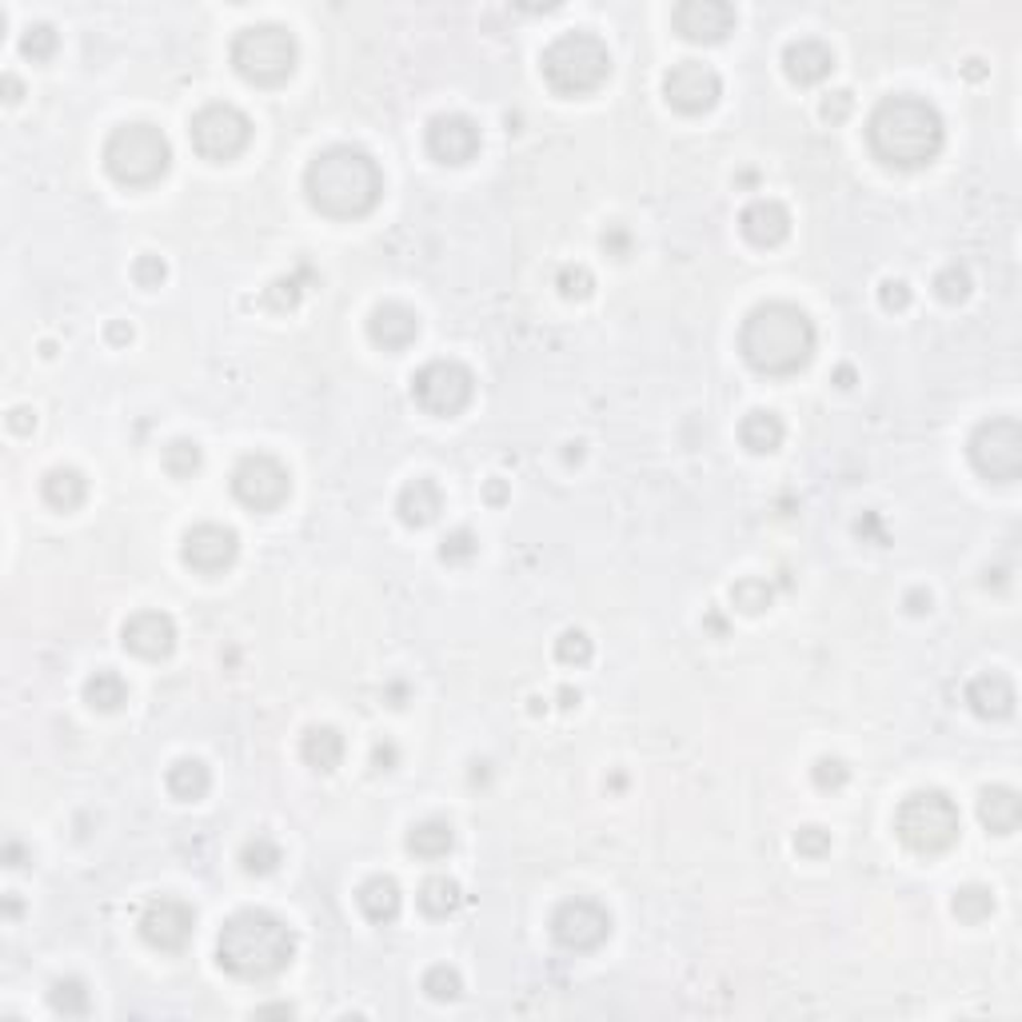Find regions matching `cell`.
Here are the masks:
<instances>
[{
  "mask_svg": "<svg viewBox=\"0 0 1022 1022\" xmlns=\"http://www.w3.org/2000/svg\"><path fill=\"white\" fill-rule=\"evenodd\" d=\"M739 232H743L747 244H755V249H779L791 236V212L779 200L759 196L739 212Z\"/></svg>",
  "mask_w": 1022,
  "mask_h": 1022,
  "instance_id": "cell-20",
  "label": "cell"
},
{
  "mask_svg": "<svg viewBox=\"0 0 1022 1022\" xmlns=\"http://www.w3.org/2000/svg\"><path fill=\"white\" fill-rule=\"evenodd\" d=\"M556 289L564 300H587L596 292V276H591V269H584V264H564L556 276Z\"/></svg>",
  "mask_w": 1022,
  "mask_h": 1022,
  "instance_id": "cell-42",
  "label": "cell"
},
{
  "mask_svg": "<svg viewBox=\"0 0 1022 1022\" xmlns=\"http://www.w3.org/2000/svg\"><path fill=\"white\" fill-rule=\"evenodd\" d=\"M539 69L556 97H587V92L604 89L611 77V52L596 32L576 29L547 44Z\"/></svg>",
  "mask_w": 1022,
  "mask_h": 1022,
  "instance_id": "cell-5",
  "label": "cell"
},
{
  "mask_svg": "<svg viewBox=\"0 0 1022 1022\" xmlns=\"http://www.w3.org/2000/svg\"><path fill=\"white\" fill-rule=\"evenodd\" d=\"M280 863H284V851L272 843L269 834H256V839H249V843H244V851H240V867H244L249 874H272Z\"/></svg>",
  "mask_w": 1022,
  "mask_h": 1022,
  "instance_id": "cell-37",
  "label": "cell"
},
{
  "mask_svg": "<svg viewBox=\"0 0 1022 1022\" xmlns=\"http://www.w3.org/2000/svg\"><path fill=\"white\" fill-rule=\"evenodd\" d=\"M396 512L407 527H427V524H436L439 512H444V496H439V487L432 484V479L419 476V479H412V484H404V492H399V499H396Z\"/></svg>",
  "mask_w": 1022,
  "mask_h": 1022,
  "instance_id": "cell-25",
  "label": "cell"
},
{
  "mask_svg": "<svg viewBox=\"0 0 1022 1022\" xmlns=\"http://www.w3.org/2000/svg\"><path fill=\"white\" fill-rule=\"evenodd\" d=\"M783 436L787 427L783 419L775 416V412H747L743 424H739V444L751 452V456H771V452H779L783 447Z\"/></svg>",
  "mask_w": 1022,
  "mask_h": 1022,
  "instance_id": "cell-27",
  "label": "cell"
},
{
  "mask_svg": "<svg viewBox=\"0 0 1022 1022\" xmlns=\"http://www.w3.org/2000/svg\"><path fill=\"white\" fill-rule=\"evenodd\" d=\"M664 97H667V104L676 112H684V117H704V112H711L715 104H719V97H724V80H719V72H715L711 64H704V60H679V64H671L664 77Z\"/></svg>",
  "mask_w": 1022,
  "mask_h": 1022,
  "instance_id": "cell-13",
  "label": "cell"
},
{
  "mask_svg": "<svg viewBox=\"0 0 1022 1022\" xmlns=\"http://www.w3.org/2000/svg\"><path fill=\"white\" fill-rule=\"evenodd\" d=\"M604 249L611 252L616 260H624L627 252H631V236H627V229L624 224H611V229L604 232Z\"/></svg>",
  "mask_w": 1022,
  "mask_h": 1022,
  "instance_id": "cell-51",
  "label": "cell"
},
{
  "mask_svg": "<svg viewBox=\"0 0 1022 1022\" xmlns=\"http://www.w3.org/2000/svg\"><path fill=\"white\" fill-rule=\"evenodd\" d=\"M671 24L691 44H719L735 29V4H727V0H684L671 9Z\"/></svg>",
  "mask_w": 1022,
  "mask_h": 1022,
  "instance_id": "cell-17",
  "label": "cell"
},
{
  "mask_svg": "<svg viewBox=\"0 0 1022 1022\" xmlns=\"http://www.w3.org/2000/svg\"><path fill=\"white\" fill-rule=\"evenodd\" d=\"M867 140L871 152L891 169H923L943 152L947 124L931 100L899 92L883 97L867 120Z\"/></svg>",
  "mask_w": 1022,
  "mask_h": 1022,
  "instance_id": "cell-2",
  "label": "cell"
},
{
  "mask_svg": "<svg viewBox=\"0 0 1022 1022\" xmlns=\"http://www.w3.org/2000/svg\"><path fill=\"white\" fill-rule=\"evenodd\" d=\"M308 204L328 220H360L384 196V172L372 152L356 144H332L304 172Z\"/></svg>",
  "mask_w": 1022,
  "mask_h": 1022,
  "instance_id": "cell-1",
  "label": "cell"
},
{
  "mask_svg": "<svg viewBox=\"0 0 1022 1022\" xmlns=\"http://www.w3.org/2000/svg\"><path fill=\"white\" fill-rule=\"evenodd\" d=\"M164 276H169V264H164L160 256H152V252L132 264V280H136L140 289H160V280Z\"/></svg>",
  "mask_w": 1022,
  "mask_h": 1022,
  "instance_id": "cell-49",
  "label": "cell"
},
{
  "mask_svg": "<svg viewBox=\"0 0 1022 1022\" xmlns=\"http://www.w3.org/2000/svg\"><path fill=\"white\" fill-rule=\"evenodd\" d=\"M300 755H304V763H308L312 771H320V775L336 771V767L344 763V735H340L336 727H308L304 739H300Z\"/></svg>",
  "mask_w": 1022,
  "mask_h": 1022,
  "instance_id": "cell-28",
  "label": "cell"
},
{
  "mask_svg": "<svg viewBox=\"0 0 1022 1022\" xmlns=\"http://www.w3.org/2000/svg\"><path fill=\"white\" fill-rule=\"evenodd\" d=\"M300 296H304V289H300V280H296V276H280L276 284H272V289L264 292V304H269V308H276V312H284V308H296Z\"/></svg>",
  "mask_w": 1022,
  "mask_h": 1022,
  "instance_id": "cell-46",
  "label": "cell"
},
{
  "mask_svg": "<svg viewBox=\"0 0 1022 1022\" xmlns=\"http://www.w3.org/2000/svg\"><path fill=\"white\" fill-rule=\"evenodd\" d=\"M109 340H112V344H129V340H132V328H129V324H112V328H109Z\"/></svg>",
  "mask_w": 1022,
  "mask_h": 1022,
  "instance_id": "cell-58",
  "label": "cell"
},
{
  "mask_svg": "<svg viewBox=\"0 0 1022 1022\" xmlns=\"http://www.w3.org/2000/svg\"><path fill=\"white\" fill-rule=\"evenodd\" d=\"M484 496H487V504H504V499H507V484H504V479H492V484L484 487Z\"/></svg>",
  "mask_w": 1022,
  "mask_h": 1022,
  "instance_id": "cell-57",
  "label": "cell"
},
{
  "mask_svg": "<svg viewBox=\"0 0 1022 1022\" xmlns=\"http://www.w3.org/2000/svg\"><path fill=\"white\" fill-rule=\"evenodd\" d=\"M200 464H204V452H200L196 439H172L169 447H164V472L176 479H192L200 472Z\"/></svg>",
  "mask_w": 1022,
  "mask_h": 1022,
  "instance_id": "cell-38",
  "label": "cell"
},
{
  "mask_svg": "<svg viewBox=\"0 0 1022 1022\" xmlns=\"http://www.w3.org/2000/svg\"><path fill=\"white\" fill-rule=\"evenodd\" d=\"M0 84H4V100H9V104H17L20 92H24V84H20V80L12 77V72H4V77H0Z\"/></svg>",
  "mask_w": 1022,
  "mask_h": 1022,
  "instance_id": "cell-55",
  "label": "cell"
},
{
  "mask_svg": "<svg viewBox=\"0 0 1022 1022\" xmlns=\"http://www.w3.org/2000/svg\"><path fill=\"white\" fill-rule=\"evenodd\" d=\"M847 779H851V767H847L843 759H834V755H823V759L811 767V783L819 787V791H839V787H847Z\"/></svg>",
  "mask_w": 1022,
  "mask_h": 1022,
  "instance_id": "cell-45",
  "label": "cell"
},
{
  "mask_svg": "<svg viewBox=\"0 0 1022 1022\" xmlns=\"http://www.w3.org/2000/svg\"><path fill=\"white\" fill-rule=\"evenodd\" d=\"M4 914H9V919H17V914H20V899H9V903H4Z\"/></svg>",
  "mask_w": 1022,
  "mask_h": 1022,
  "instance_id": "cell-62",
  "label": "cell"
},
{
  "mask_svg": "<svg viewBox=\"0 0 1022 1022\" xmlns=\"http://www.w3.org/2000/svg\"><path fill=\"white\" fill-rule=\"evenodd\" d=\"M427 152L439 164H467L476 160L479 152V124L472 117H459V112H444L427 124Z\"/></svg>",
  "mask_w": 1022,
  "mask_h": 1022,
  "instance_id": "cell-18",
  "label": "cell"
},
{
  "mask_svg": "<svg viewBox=\"0 0 1022 1022\" xmlns=\"http://www.w3.org/2000/svg\"><path fill=\"white\" fill-rule=\"evenodd\" d=\"M232 496L249 507V512L269 516V512H276V507L289 504V496H292V472L280 464L276 456H269V452L244 456L236 467H232Z\"/></svg>",
  "mask_w": 1022,
  "mask_h": 1022,
  "instance_id": "cell-12",
  "label": "cell"
},
{
  "mask_svg": "<svg viewBox=\"0 0 1022 1022\" xmlns=\"http://www.w3.org/2000/svg\"><path fill=\"white\" fill-rule=\"evenodd\" d=\"M300 44L284 24H249L232 40V69L256 84V89H276L296 72Z\"/></svg>",
  "mask_w": 1022,
  "mask_h": 1022,
  "instance_id": "cell-8",
  "label": "cell"
},
{
  "mask_svg": "<svg viewBox=\"0 0 1022 1022\" xmlns=\"http://www.w3.org/2000/svg\"><path fill=\"white\" fill-rule=\"evenodd\" d=\"M731 604L739 607L743 616H759V611H767V607L775 604V584L759 576L739 579V584L731 587Z\"/></svg>",
  "mask_w": 1022,
  "mask_h": 1022,
  "instance_id": "cell-35",
  "label": "cell"
},
{
  "mask_svg": "<svg viewBox=\"0 0 1022 1022\" xmlns=\"http://www.w3.org/2000/svg\"><path fill=\"white\" fill-rule=\"evenodd\" d=\"M879 304H883V312L911 308V289H907V280H883V284H879Z\"/></svg>",
  "mask_w": 1022,
  "mask_h": 1022,
  "instance_id": "cell-50",
  "label": "cell"
},
{
  "mask_svg": "<svg viewBox=\"0 0 1022 1022\" xmlns=\"http://www.w3.org/2000/svg\"><path fill=\"white\" fill-rule=\"evenodd\" d=\"M372 763H376V771H392V763H396V747H392V743H376V751H372Z\"/></svg>",
  "mask_w": 1022,
  "mask_h": 1022,
  "instance_id": "cell-54",
  "label": "cell"
},
{
  "mask_svg": "<svg viewBox=\"0 0 1022 1022\" xmlns=\"http://www.w3.org/2000/svg\"><path fill=\"white\" fill-rule=\"evenodd\" d=\"M851 109H854V97L847 89H834L819 100V117H823L827 124H843V120L851 117Z\"/></svg>",
  "mask_w": 1022,
  "mask_h": 1022,
  "instance_id": "cell-48",
  "label": "cell"
},
{
  "mask_svg": "<svg viewBox=\"0 0 1022 1022\" xmlns=\"http://www.w3.org/2000/svg\"><path fill=\"white\" fill-rule=\"evenodd\" d=\"M20 854H24V851H20L17 843H12L9 851H4V859H9V867H20Z\"/></svg>",
  "mask_w": 1022,
  "mask_h": 1022,
  "instance_id": "cell-60",
  "label": "cell"
},
{
  "mask_svg": "<svg viewBox=\"0 0 1022 1022\" xmlns=\"http://www.w3.org/2000/svg\"><path fill=\"white\" fill-rule=\"evenodd\" d=\"M180 556L196 576H220V571H229L236 564L240 536L224 524H196L180 544Z\"/></svg>",
  "mask_w": 1022,
  "mask_h": 1022,
  "instance_id": "cell-16",
  "label": "cell"
},
{
  "mask_svg": "<svg viewBox=\"0 0 1022 1022\" xmlns=\"http://www.w3.org/2000/svg\"><path fill=\"white\" fill-rule=\"evenodd\" d=\"M739 352L759 376H795L814 356V324L799 304L767 300L747 312Z\"/></svg>",
  "mask_w": 1022,
  "mask_h": 1022,
  "instance_id": "cell-3",
  "label": "cell"
},
{
  "mask_svg": "<svg viewBox=\"0 0 1022 1022\" xmlns=\"http://www.w3.org/2000/svg\"><path fill=\"white\" fill-rule=\"evenodd\" d=\"M607 934H611V914L596 899H567L552 914V939L571 954L596 951L607 943Z\"/></svg>",
  "mask_w": 1022,
  "mask_h": 1022,
  "instance_id": "cell-14",
  "label": "cell"
},
{
  "mask_svg": "<svg viewBox=\"0 0 1022 1022\" xmlns=\"http://www.w3.org/2000/svg\"><path fill=\"white\" fill-rule=\"evenodd\" d=\"M9 427L17 432V436H24V432H32V427H37V412H32V407H12V412H9Z\"/></svg>",
  "mask_w": 1022,
  "mask_h": 1022,
  "instance_id": "cell-53",
  "label": "cell"
},
{
  "mask_svg": "<svg viewBox=\"0 0 1022 1022\" xmlns=\"http://www.w3.org/2000/svg\"><path fill=\"white\" fill-rule=\"evenodd\" d=\"M472 392H476V376L459 360H432L412 376V396L436 419L459 416L472 404Z\"/></svg>",
  "mask_w": 1022,
  "mask_h": 1022,
  "instance_id": "cell-10",
  "label": "cell"
},
{
  "mask_svg": "<svg viewBox=\"0 0 1022 1022\" xmlns=\"http://www.w3.org/2000/svg\"><path fill=\"white\" fill-rule=\"evenodd\" d=\"M971 464L991 484H1014L1022 476V424L1011 416H994L974 427Z\"/></svg>",
  "mask_w": 1022,
  "mask_h": 1022,
  "instance_id": "cell-9",
  "label": "cell"
},
{
  "mask_svg": "<svg viewBox=\"0 0 1022 1022\" xmlns=\"http://www.w3.org/2000/svg\"><path fill=\"white\" fill-rule=\"evenodd\" d=\"M795 851L803 854V859H823V854H831V831H823V827H803V831L795 834Z\"/></svg>",
  "mask_w": 1022,
  "mask_h": 1022,
  "instance_id": "cell-47",
  "label": "cell"
},
{
  "mask_svg": "<svg viewBox=\"0 0 1022 1022\" xmlns=\"http://www.w3.org/2000/svg\"><path fill=\"white\" fill-rule=\"evenodd\" d=\"M894 834L914 854H943L963 834V814L947 791H914L894 811Z\"/></svg>",
  "mask_w": 1022,
  "mask_h": 1022,
  "instance_id": "cell-7",
  "label": "cell"
},
{
  "mask_svg": "<svg viewBox=\"0 0 1022 1022\" xmlns=\"http://www.w3.org/2000/svg\"><path fill=\"white\" fill-rule=\"evenodd\" d=\"M212 787V771L200 759H176V763L169 767V791L172 799H180V803H196V799H204Z\"/></svg>",
  "mask_w": 1022,
  "mask_h": 1022,
  "instance_id": "cell-31",
  "label": "cell"
},
{
  "mask_svg": "<svg viewBox=\"0 0 1022 1022\" xmlns=\"http://www.w3.org/2000/svg\"><path fill=\"white\" fill-rule=\"evenodd\" d=\"M196 931V911H192L184 899H172V894H160L144 907L140 914V939L152 947V951H184Z\"/></svg>",
  "mask_w": 1022,
  "mask_h": 1022,
  "instance_id": "cell-15",
  "label": "cell"
},
{
  "mask_svg": "<svg viewBox=\"0 0 1022 1022\" xmlns=\"http://www.w3.org/2000/svg\"><path fill=\"white\" fill-rule=\"evenodd\" d=\"M296 959V931L272 911H236L224 919L216 939V963L244 983H264L289 971Z\"/></svg>",
  "mask_w": 1022,
  "mask_h": 1022,
  "instance_id": "cell-4",
  "label": "cell"
},
{
  "mask_svg": "<svg viewBox=\"0 0 1022 1022\" xmlns=\"http://www.w3.org/2000/svg\"><path fill=\"white\" fill-rule=\"evenodd\" d=\"M967 77H971V80L983 77V69H979V60H971V64H967Z\"/></svg>",
  "mask_w": 1022,
  "mask_h": 1022,
  "instance_id": "cell-63",
  "label": "cell"
},
{
  "mask_svg": "<svg viewBox=\"0 0 1022 1022\" xmlns=\"http://www.w3.org/2000/svg\"><path fill=\"white\" fill-rule=\"evenodd\" d=\"M452 847H456V827L447 823V819H424V823H416L407 831V851L416 854V859H427V863L444 859Z\"/></svg>",
  "mask_w": 1022,
  "mask_h": 1022,
  "instance_id": "cell-30",
  "label": "cell"
},
{
  "mask_svg": "<svg viewBox=\"0 0 1022 1022\" xmlns=\"http://www.w3.org/2000/svg\"><path fill=\"white\" fill-rule=\"evenodd\" d=\"M584 459V452H579V444H567V464H579Z\"/></svg>",
  "mask_w": 1022,
  "mask_h": 1022,
  "instance_id": "cell-61",
  "label": "cell"
},
{
  "mask_svg": "<svg viewBox=\"0 0 1022 1022\" xmlns=\"http://www.w3.org/2000/svg\"><path fill=\"white\" fill-rule=\"evenodd\" d=\"M49 1003L57 1014H64V1019H80V1014H89L92 999H89V986L80 983V979H57L49 991Z\"/></svg>",
  "mask_w": 1022,
  "mask_h": 1022,
  "instance_id": "cell-36",
  "label": "cell"
},
{
  "mask_svg": "<svg viewBox=\"0 0 1022 1022\" xmlns=\"http://www.w3.org/2000/svg\"><path fill=\"white\" fill-rule=\"evenodd\" d=\"M367 336H372L376 347H384V352H404V347L416 344L419 316L407 308V304L387 300V304H380V308L367 316Z\"/></svg>",
  "mask_w": 1022,
  "mask_h": 1022,
  "instance_id": "cell-21",
  "label": "cell"
},
{
  "mask_svg": "<svg viewBox=\"0 0 1022 1022\" xmlns=\"http://www.w3.org/2000/svg\"><path fill=\"white\" fill-rule=\"evenodd\" d=\"M934 296L943 300V304H963V300L971 296V272H967L963 264H947V269L934 276Z\"/></svg>",
  "mask_w": 1022,
  "mask_h": 1022,
  "instance_id": "cell-40",
  "label": "cell"
},
{
  "mask_svg": "<svg viewBox=\"0 0 1022 1022\" xmlns=\"http://www.w3.org/2000/svg\"><path fill=\"white\" fill-rule=\"evenodd\" d=\"M951 911L959 914V923H986L994 914V891L983 883H967L954 891Z\"/></svg>",
  "mask_w": 1022,
  "mask_h": 1022,
  "instance_id": "cell-34",
  "label": "cell"
},
{
  "mask_svg": "<svg viewBox=\"0 0 1022 1022\" xmlns=\"http://www.w3.org/2000/svg\"><path fill=\"white\" fill-rule=\"evenodd\" d=\"M416 899H419V911L432 914V919H447V914H456L459 903H464L459 883L456 879H447V874H432V879H424Z\"/></svg>",
  "mask_w": 1022,
  "mask_h": 1022,
  "instance_id": "cell-32",
  "label": "cell"
},
{
  "mask_svg": "<svg viewBox=\"0 0 1022 1022\" xmlns=\"http://www.w3.org/2000/svg\"><path fill=\"white\" fill-rule=\"evenodd\" d=\"M967 707L979 719H1006L1014 711V684L1003 671H986L967 684Z\"/></svg>",
  "mask_w": 1022,
  "mask_h": 1022,
  "instance_id": "cell-23",
  "label": "cell"
},
{
  "mask_svg": "<svg viewBox=\"0 0 1022 1022\" xmlns=\"http://www.w3.org/2000/svg\"><path fill=\"white\" fill-rule=\"evenodd\" d=\"M292 1014L296 1011H292L289 1003H272V1006H260L256 1019H292Z\"/></svg>",
  "mask_w": 1022,
  "mask_h": 1022,
  "instance_id": "cell-56",
  "label": "cell"
},
{
  "mask_svg": "<svg viewBox=\"0 0 1022 1022\" xmlns=\"http://www.w3.org/2000/svg\"><path fill=\"white\" fill-rule=\"evenodd\" d=\"M40 496L57 512H77L89 496V479L80 476L77 467H52L49 476L40 479Z\"/></svg>",
  "mask_w": 1022,
  "mask_h": 1022,
  "instance_id": "cell-29",
  "label": "cell"
},
{
  "mask_svg": "<svg viewBox=\"0 0 1022 1022\" xmlns=\"http://www.w3.org/2000/svg\"><path fill=\"white\" fill-rule=\"evenodd\" d=\"M57 44H60V37H57V29H52L49 20L32 24V29L20 37V52H24L29 60H49L52 52H57Z\"/></svg>",
  "mask_w": 1022,
  "mask_h": 1022,
  "instance_id": "cell-43",
  "label": "cell"
},
{
  "mask_svg": "<svg viewBox=\"0 0 1022 1022\" xmlns=\"http://www.w3.org/2000/svg\"><path fill=\"white\" fill-rule=\"evenodd\" d=\"M424 991L427 999H436V1003H452V999H459V991H464V983H459V971L456 967H427L424 971Z\"/></svg>",
  "mask_w": 1022,
  "mask_h": 1022,
  "instance_id": "cell-39",
  "label": "cell"
},
{
  "mask_svg": "<svg viewBox=\"0 0 1022 1022\" xmlns=\"http://www.w3.org/2000/svg\"><path fill=\"white\" fill-rule=\"evenodd\" d=\"M479 552V539L472 527H456V532H447L444 544H439V559L444 564H467V559Z\"/></svg>",
  "mask_w": 1022,
  "mask_h": 1022,
  "instance_id": "cell-44",
  "label": "cell"
},
{
  "mask_svg": "<svg viewBox=\"0 0 1022 1022\" xmlns=\"http://www.w3.org/2000/svg\"><path fill=\"white\" fill-rule=\"evenodd\" d=\"M591 656H596V647H591L587 631H579V627H571V631H564V636L556 639V659L564 667H584V664H591Z\"/></svg>",
  "mask_w": 1022,
  "mask_h": 1022,
  "instance_id": "cell-41",
  "label": "cell"
},
{
  "mask_svg": "<svg viewBox=\"0 0 1022 1022\" xmlns=\"http://www.w3.org/2000/svg\"><path fill=\"white\" fill-rule=\"evenodd\" d=\"M124 647L140 659H169L176 651V624L169 611H136L120 631Z\"/></svg>",
  "mask_w": 1022,
  "mask_h": 1022,
  "instance_id": "cell-19",
  "label": "cell"
},
{
  "mask_svg": "<svg viewBox=\"0 0 1022 1022\" xmlns=\"http://www.w3.org/2000/svg\"><path fill=\"white\" fill-rule=\"evenodd\" d=\"M172 169V144L156 124H120L104 140V172L120 189H149Z\"/></svg>",
  "mask_w": 1022,
  "mask_h": 1022,
  "instance_id": "cell-6",
  "label": "cell"
},
{
  "mask_svg": "<svg viewBox=\"0 0 1022 1022\" xmlns=\"http://www.w3.org/2000/svg\"><path fill=\"white\" fill-rule=\"evenodd\" d=\"M931 604H934V599H931V591H927V587H911V591L903 596V607L911 611V616H927V611H931Z\"/></svg>",
  "mask_w": 1022,
  "mask_h": 1022,
  "instance_id": "cell-52",
  "label": "cell"
},
{
  "mask_svg": "<svg viewBox=\"0 0 1022 1022\" xmlns=\"http://www.w3.org/2000/svg\"><path fill=\"white\" fill-rule=\"evenodd\" d=\"M192 149L212 164H229L240 152L249 149L252 140V120L236 109V104H209L200 109L189 124Z\"/></svg>",
  "mask_w": 1022,
  "mask_h": 1022,
  "instance_id": "cell-11",
  "label": "cell"
},
{
  "mask_svg": "<svg viewBox=\"0 0 1022 1022\" xmlns=\"http://www.w3.org/2000/svg\"><path fill=\"white\" fill-rule=\"evenodd\" d=\"M979 819L991 834H1011L1022 823V799L1014 787H983L979 795Z\"/></svg>",
  "mask_w": 1022,
  "mask_h": 1022,
  "instance_id": "cell-24",
  "label": "cell"
},
{
  "mask_svg": "<svg viewBox=\"0 0 1022 1022\" xmlns=\"http://www.w3.org/2000/svg\"><path fill=\"white\" fill-rule=\"evenodd\" d=\"M356 903H360V911H364L367 923L387 927V923H392V919L399 914V903H404V894H399L396 879H387V874H376V879H367V883L360 887Z\"/></svg>",
  "mask_w": 1022,
  "mask_h": 1022,
  "instance_id": "cell-26",
  "label": "cell"
},
{
  "mask_svg": "<svg viewBox=\"0 0 1022 1022\" xmlns=\"http://www.w3.org/2000/svg\"><path fill=\"white\" fill-rule=\"evenodd\" d=\"M84 704L92 707V711H120V707L129 704V684L117 676V671H97V676H89V684H84Z\"/></svg>",
  "mask_w": 1022,
  "mask_h": 1022,
  "instance_id": "cell-33",
  "label": "cell"
},
{
  "mask_svg": "<svg viewBox=\"0 0 1022 1022\" xmlns=\"http://www.w3.org/2000/svg\"><path fill=\"white\" fill-rule=\"evenodd\" d=\"M783 72L787 80H795L799 89H807V84H819V80H827L834 72V52L827 49L823 40H791L783 49Z\"/></svg>",
  "mask_w": 1022,
  "mask_h": 1022,
  "instance_id": "cell-22",
  "label": "cell"
},
{
  "mask_svg": "<svg viewBox=\"0 0 1022 1022\" xmlns=\"http://www.w3.org/2000/svg\"><path fill=\"white\" fill-rule=\"evenodd\" d=\"M834 384H839V387H854V367L851 364L839 367V372H834Z\"/></svg>",
  "mask_w": 1022,
  "mask_h": 1022,
  "instance_id": "cell-59",
  "label": "cell"
}]
</instances>
